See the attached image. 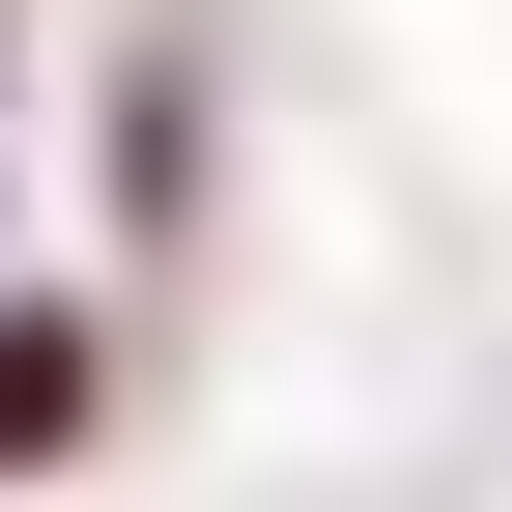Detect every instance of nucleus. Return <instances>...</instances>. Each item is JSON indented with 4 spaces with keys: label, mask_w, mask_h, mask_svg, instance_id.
<instances>
[{
    "label": "nucleus",
    "mask_w": 512,
    "mask_h": 512,
    "mask_svg": "<svg viewBox=\"0 0 512 512\" xmlns=\"http://www.w3.org/2000/svg\"><path fill=\"white\" fill-rule=\"evenodd\" d=\"M86 427V313H0V456H57Z\"/></svg>",
    "instance_id": "nucleus-1"
}]
</instances>
